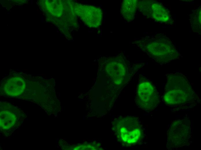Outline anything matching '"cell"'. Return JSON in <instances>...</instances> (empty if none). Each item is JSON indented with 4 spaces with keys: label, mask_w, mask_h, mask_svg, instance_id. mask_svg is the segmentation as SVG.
I'll return each mask as SVG.
<instances>
[{
    "label": "cell",
    "mask_w": 201,
    "mask_h": 150,
    "mask_svg": "<svg viewBox=\"0 0 201 150\" xmlns=\"http://www.w3.org/2000/svg\"><path fill=\"white\" fill-rule=\"evenodd\" d=\"M146 5L147 13L150 14L154 20L159 22H166L169 19L170 16L167 10L162 5L156 3H149Z\"/></svg>",
    "instance_id": "52a82bcc"
},
{
    "label": "cell",
    "mask_w": 201,
    "mask_h": 150,
    "mask_svg": "<svg viewBox=\"0 0 201 150\" xmlns=\"http://www.w3.org/2000/svg\"><path fill=\"white\" fill-rule=\"evenodd\" d=\"M134 43L142 50L160 63L170 61L176 58L179 55L175 47L170 42L146 38Z\"/></svg>",
    "instance_id": "3957f363"
},
{
    "label": "cell",
    "mask_w": 201,
    "mask_h": 150,
    "mask_svg": "<svg viewBox=\"0 0 201 150\" xmlns=\"http://www.w3.org/2000/svg\"><path fill=\"white\" fill-rule=\"evenodd\" d=\"M190 121L178 119L171 123L167 131V148L176 149L189 145L191 142L192 134Z\"/></svg>",
    "instance_id": "5b68a950"
},
{
    "label": "cell",
    "mask_w": 201,
    "mask_h": 150,
    "mask_svg": "<svg viewBox=\"0 0 201 150\" xmlns=\"http://www.w3.org/2000/svg\"><path fill=\"white\" fill-rule=\"evenodd\" d=\"M166 76L163 99L167 105L180 110L190 108L198 103V96L183 74L177 72L167 74Z\"/></svg>",
    "instance_id": "6da1fadb"
},
{
    "label": "cell",
    "mask_w": 201,
    "mask_h": 150,
    "mask_svg": "<svg viewBox=\"0 0 201 150\" xmlns=\"http://www.w3.org/2000/svg\"><path fill=\"white\" fill-rule=\"evenodd\" d=\"M16 121V117L12 112L8 111L0 112V125L1 129H10L15 125Z\"/></svg>",
    "instance_id": "30bf717a"
},
{
    "label": "cell",
    "mask_w": 201,
    "mask_h": 150,
    "mask_svg": "<svg viewBox=\"0 0 201 150\" xmlns=\"http://www.w3.org/2000/svg\"><path fill=\"white\" fill-rule=\"evenodd\" d=\"M26 84L24 80L20 77H15L8 80L4 85L5 93L11 96L21 95L24 91Z\"/></svg>",
    "instance_id": "8992f818"
},
{
    "label": "cell",
    "mask_w": 201,
    "mask_h": 150,
    "mask_svg": "<svg viewBox=\"0 0 201 150\" xmlns=\"http://www.w3.org/2000/svg\"><path fill=\"white\" fill-rule=\"evenodd\" d=\"M86 22L90 27H97L101 24L102 12L100 8L92 6L87 8Z\"/></svg>",
    "instance_id": "9c48e42d"
},
{
    "label": "cell",
    "mask_w": 201,
    "mask_h": 150,
    "mask_svg": "<svg viewBox=\"0 0 201 150\" xmlns=\"http://www.w3.org/2000/svg\"><path fill=\"white\" fill-rule=\"evenodd\" d=\"M43 18L42 17V23L43 22Z\"/></svg>",
    "instance_id": "8fae6325"
},
{
    "label": "cell",
    "mask_w": 201,
    "mask_h": 150,
    "mask_svg": "<svg viewBox=\"0 0 201 150\" xmlns=\"http://www.w3.org/2000/svg\"><path fill=\"white\" fill-rule=\"evenodd\" d=\"M112 129L117 140L124 147L137 145L144 138L142 125L136 117L120 116L116 118L112 122Z\"/></svg>",
    "instance_id": "7a4b0ae2"
},
{
    "label": "cell",
    "mask_w": 201,
    "mask_h": 150,
    "mask_svg": "<svg viewBox=\"0 0 201 150\" xmlns=\"http://www.w3.org/2000/svg\"><path fill=\"white\" fill-rule=\"evenodd\" d=\"M135 102L141 109L151 111L155 109L160 102L158 91L149 79L140 75L135 93Z\"/></svg>",
    "instance_id": "277c9868"
},
{
    "label": "cell",
    "mask_w": 201,
    "mask_h": 150,
    "mask_svg": "<svg viewBox=\"0 0 201 150\" xmlns=\"http://www.w3.org/2000/svg\"><path fill=\"white\" fill-rule=\"evenodd\" d=\"M138 4V1L135 0L122 1L121 5V13L127 21L131 22L134 19Z\"/></svg>",
    "instance_id": "ba28073f"
}]
</instances>
